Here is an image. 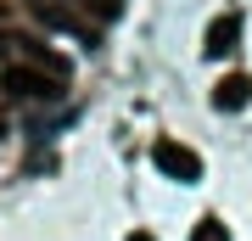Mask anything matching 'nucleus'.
Segmentation results:
<instances>
[{
    "instance_id": "20e7f679",
    "label": "nucleus",
    "mask_w": 252,
    "mask_h": 241,
    "mask_svg": "<svg viewBox=\"0 0 252 241\" xmlns=\"http://www.w3.org/2000/svg\"><path fill=\"white\" fill-rule=\"evenodd\" d=\"M11 51H17V62H28V68H39V73H51V79L56 84H67V56H56L51 51V45L45 39H34V34H17V39H11Z\"/></svg>"
},
{
    "instance_id": "0eeeda50",
    "label": "nucleus",
    "mask_w": 252,
    "mask_h": 241,
    "mask_svg": "<svg viewBox=\"0 0 252 241\" xmlns=\"http://www.w3.org/2000/svg\"><path fill=\"white\" fill-rule=\"evenodd\" d=\"M67 6H79L90 23H112L118 11H124V0H67Z\"/></svg>"
},
{
    "instance_id": "39448f33",
    "label": "nucleus",
    "mask_w": 252,
    "mask_h": 241,
    "mask_svg": "<svg viewBox=\"0 0 252 241\" xmlns=\"http://www.w3.org/2000/svg\"><path fill=\"white\" fill-rule=\"evenodd\" d=\"M235 39H241V17H235V11H219V17L207 23V34H202V51L207 56H230Z\"/></svg>"
},
{
    "instance_id": "9d476101",
    "label": "nucleus",
    "mask_w": 252,
    "mask_h": 241,
    "mask_svg": "<svg viewBox=\"0 0 252 241\" xmlns=\"http://www.w3.org/2000/svg\"><path fill=\"white\" fill-rule=\"evenodd\" d=\"M0 135H6V112H0Z\"/></svg>"
},
{
    "instance_id": "7ed1b4c3",
    "label": "nucleus",
    "mask_w": 252,
    "mask_h": 241,
    "mask_svg": "<svg viewBox=\"0 0 252 241\" xmlns=\"http://www.w3.org/2000/svg\"><path fill=\"white\" fill-rule=\"evenodd\" d=\"M34 11H39V23H51V28H62V34H79L84 45H95L101 39V23H90L79 6H56V0H34Z\"/></svg>"
},
{
    "instance_id": "423d86ee",
    "label": "nucleus",
    "mask_w": 252,
    "mask_h": 241,
    "mask_svg": "<svg viewBox=\"0 0 252 241\" xmlns=\"http://www.w3.org/2000/svg\"><path fill=\"white\" fill-rule=\"evenodd\" d=\"M247 101H252V79H247V73H224L219 90H213V107L219 112H241Z\"/></svg>"
},
{
    "instance_id": "f03ea898",
    "label": "nucleus",
    "mask_w": 252,
    "mask_h": 241,
    "mask_svg": "<svg viewBox=\"0 0 252 241\" xmlns=\"http://www.w3.org/2000/svg\"><path fill=\"white\" fill-rule=\"evenodd\" d=\"M0 90H6L11 101H56V96H62V84H56L51 73H39V68H28V62L6 68V79H0Z\"/></svg>"
},
{
    "instance_id": "f257e3e1",
    "label": "nucleus",
    "mask_w": 252,
    "mask_h": 241,
    "mask_svg": "<svg viewBox=\"0 0 252 241\" xmlns=\"http://www.w3.org/2000/svg\"><path fill=\"white\" fill-rule=\"evenodd\" d=\"M152 163H157L162 179H174V185H196L202 179V152H190L185 140H168V135L152 146Z\"/></svg>"
},
{
    "instance_id": "1a4fd4ad",
    "label": "nucleus",
    "mask_w": 252,
    "mask_h": 241,
    "mask_svg": "<svg viewBox=\"0 0 252 241\" xmlns=\"http://www.w3.org/2000/svg\"><path fill=\"white\" fill-rule=\"evenodd\" d=\"M129 241H152V236H146V230H135V236H129Z\"/></svg>"
},
{
    "instance_id": "6e6552de",
    "label": "nucleus",
    "mask_w": 252,
    "mask_h": 241,
    "mask_svg": "<svg viewBox=\"0 0 252 241\" xmlns=\"http://www.w3.org/2000/svg\"><path fill=\"white\" fill-rule=\"evenodd\" d=\"M190 241H230V230H224L219 219H202L196 230H190Z\"/></svg>"
}]
</instances>
